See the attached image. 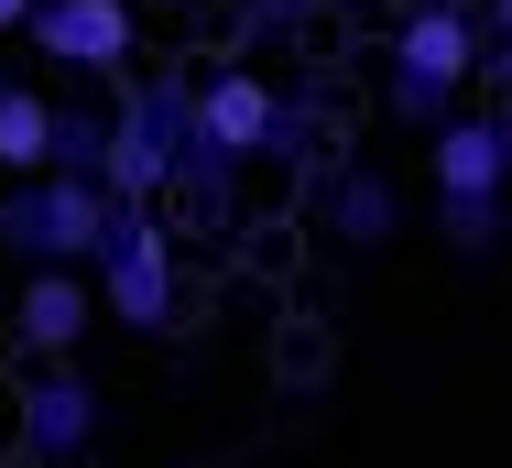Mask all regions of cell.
Masks as SVG:
<instances>
[{"label":"cell","instance_id":"6da1fadb","mask_svg":"<svg viewBox=\"0 0 512 468\" xmlns=\"http://www.w3.org/2000/svg\"><path fill=\"white\" fill-rule=\"evenodd\" d=\"M186 153H197V77H120V98H109V164H99L109 207H164L175 175H186Z\"/></svg>","mask_w":512,"mask_h":468},{"label":"cell","instance_id":"7a4b0ae2","mask_svg":"<svg viewBox=\"0 0 512 468\" xmlns=\"http://www.w3.org/2000/svg\"><path fill=\"white\" fill-rule=\"evenodd\" d=\"M480 77V22L469 11H404L393 22V55H382V109L404 131H447L458 120V88Z\"/></svg>","mask_w":512,"mask_h":468},{"label":"cell","instance_id":"3957f363","mask_svg":"<svg viewBox=\"0 0 512 468\" xmlns=\"http://www.w3.org/2000/svg\"><path fill=\"white\" fill-rule=\"evenodd\" d=\"M99 316L109 327H142V338H164L175 316H186V262H175V218L164 207H120L109 218V251H99Z\"/></svg>","mask_w":512,"mask_h":468},{"label":"cell","instance_id":"277c9868","mask_svg":"<svg viewBox=\"0 0 512 468\" xmlns=\"http://www.w3.org/2000/svg\"><path fill=\"white\" fill-rule=\"evenodd\" d=\"M109 186L88 175H33V186L0 196V229H11V251H22V273H99L109 251Z\"/></svg>","mask_w":512,"mask_h":468},{"label":"cell","instance_id":"5b68a950","mask_svg":"<svg viewBox=\"0 0 512 468\" xmlns=\"http://www.w3.org/2000/svg\"><path fill=\"white\" fill-rule=\"evenodd\" d=\"M197 142L229 164H273L284 153V88L262 66H207L197 77Z\"/></svg>","mask_w":512,"mask_h":468},{"label":"cell","instance_id":"8992f818","mask_svg":"<svg viewBox=\"0 0 512 468\" xmlns=\"http://www.w3.org/2000/svg\"><path fill=\"white\" fill-rule=\"evenodd\" d=\"M131 44H142V11H131V0H44V11H33V55H44V66L131 77Z\"/></svg>","mask_w":512,"mask_h":468},{"label":"cell","instance_id":"52a82bcc","mask_svg":"<svg viewBox=\"0 0 512 468\" xmlns=\"http://www.w3.org/2000/svg\"><path fill=\"white\" fill-rule=\"evenodd\" d=\"M88 447H99V381L77 371V360H44V371L22 381V458L77 468Z\"/></svg>","mask_w":512,"mask_h":468},{"label":"cell","instance_id":"ba28073f","mask_svg":"<svg viewBox=\"0 0 512 468\" xmlns=\"http://www.w3.org/2000/svg\"><path fill=\"white\" fill-rule=\"evenodd\" d=\"M425 186L436 196H512V142L491 109H458L447 131H425Z\"/></svg>","mask_w":512,"mask_h":468},{"label":"cell","instance_id":"9c48e42d","mask_svg":"<svg viewBox=\"0 0 512 468\" xmlns=\"http://www.w3.org/2000/svg\"><path fill=\"white\" fill-rule=\"evenodd\" d=\"M88 327H99V283H88V273H22V294H11V338H22L33 360H77Z\"/></svg>","mask_w":512,"mask_h":468},{"label":"cell","instance_id":"30bf717a","mask_svg":"<svg viewBox=\"0 0 512 468\" xmlns=\"http://www.w3.org/2000/svg\"><path fill=\"white\" fill-rule=\"evenodd\" d=\"M327 240L338 251H393L404 240V186L382 164H338L327 175Z\"/></svg>","mask_w":512,"mask_h":468},{"label":"cell","instance_id":"8fae6325","mask_svg":"<svg viewBox=\"0 0 512 468\" xmlns=\"http://www.w3.org/2000/svg\"><path fill=\"white\" fill-rule=\"evenodd\" d=\"M0 175H55V98L22 88V77H0Z\"/></svg>","mask_w":512,"mask_h":468},{"label":"cell","instance_id":"7c38bea8","mask_svg":"<svg viewBox=\"0 0 512 468\" xmlns=\"http://www.w3.org/2000/svg\"><path fill=\"white\" fill-rule=\"evenodd\" d=\"M240 175L251 164H229V153H186V175H175V196H164V218H197V229H229L240 218Z\"/></svg>","mask_w":512,"mask_h":468},{"label":"cell","instance_id":"4fadbf2b","mask_svg":"<svg viewBox=\"0 0 512 468\" xmlns=\"http://www.w3.org/2000/svg\"><path fill=\"white\" fill-rule=\"evenodd\" d=\"M99 164H109V109L55 98V175H88V186H99Z\"/></svg>","mask_w":512,"mask_h":468},{"label":"cell","instance_id":"5bb4252c","mask_svg":"<svg viewBox=\"0 0 512 468\" xmlns=\"http://www.w3.org/2000/svg\"><path fill=\"white\" fill-rule=\"evenodd\" d=\"M512 229V196H436V240L447 251H502Z\"/></svg>","mask_w":512,"mask_h":468},{"label":"cell","instance_id":"9a60e30c","mask_svg":"<svg viewBox=\"0 0 512 468\" xmlns=\"http://www.w3.org/2000/svg\"><path fill=\"white\" fill-rule=\"evenodd\" d=\"M327 0H240V44H284V33H306Z\"/></svg>","mask_w":512,"mask_h":468},{"label":"cell","instance_id":"2e32d148","mask_svg":"<svg viewBox=\"0 0 512 468\" xmlns=\"http://www.w3.org/2000/svg\"><path fill=\"white\" fill-rule=\"evenodd\" d=\"M33 11H44V0H0V33H33Z\"/></svg>","mask_w":512,"mask_h":468},{"label":"cell","instance_id":"e0dca14e","mask_svg":"<svg viewBox=\"0 0 512 468\" xmlns=\"http://www.w3.org/2000/svg\"><path fill=\"white\" fill-rule=\"evenodd\" d=\"M491 77H502V88H512V44H502V33H491Z\"/></svg>","mask_w":512,"mask_h":468},{"label":"cell","instance_id":"ac0fdd59","mask_svg":"<svg viewBox=\"0 0 512 468\" xmlns=\"http://www.w3.org/2000/svg\"><path fill=\"white\" fill-rule=\"evenodd\" d=\"M491 33H502V44H512V0H491Z\"/></svg>","mask_w":512,"mask_h":468},{"label":"cell","instance_id":"d6986e66","mask_svg":"<svg viewBox=\"0 0 512 468\" xmlns=\"http://www.w3.org/2000/svg\"><path fill=\"white\" fill-rule=\"evenodd\" d=\"M491 120H502V142H512V98H502V109H491Z\"/></svg>","mask_w":512,"mask_h":468},{"label":"cell","instance_id":"ffe728a7","mask_svg":"<svg viewBox=\"0 0 512 468\" xmlns=\"http://www.w3.org/2000/svg\"><path fill=\"white\" fill-rule=\"evenodd\" d=\"M0 251H11V229H0Z\"/></svg>","mask_w":512,"mask_h":468}]
</instances>
